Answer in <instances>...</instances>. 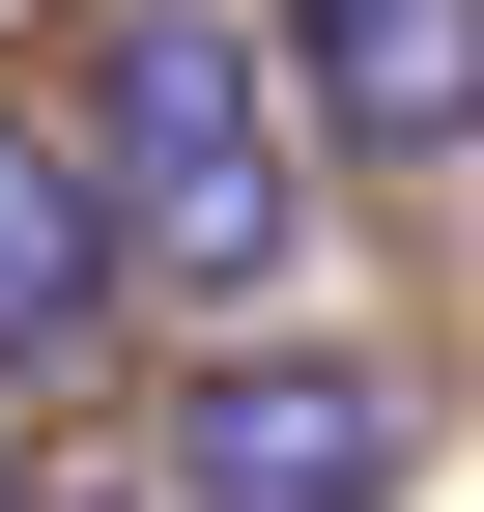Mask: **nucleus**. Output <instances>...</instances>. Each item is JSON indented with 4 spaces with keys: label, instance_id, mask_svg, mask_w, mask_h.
Here are the masks:
<instances>
[{
    "label": "nucleus",
    "instance_id": "1",
    "mask_svg": "<svg viewBox=\"0 0 484 512\" xmlns=\"http://www.w3.org/2000/svg\"><path fill=\"white\" fill-rule=\"evenodd\" d=\"M86 171H114V256H143V285H285V200H314L285 57L228 29V0H114V57H86Z\"/></svg>",
    "mask_w": 484,
    "mask_h": 512
},
{
    "label": "nucleus",
    "instance_id": "2",
    "mask_svg": "<svg viewBox=\"0 0 484 512\" xmlns=\"http://www.w3.org/2000/svg\"><path fill=\"white\" fill-rule=\"evenodd\" d=\"M399 456H428V399H399L371 342H228L200 399H171V484L200 512H399Z\"/></svg>",
    "mask_w": 484,
    "mask_h": 512
},
{
    "label": "nucleus",
    "instance_id": "3",
    "mask_svg": "<svg viewBox=\"0 0 484 512\" xmlns=\"http://www.w3.org/2000/svg\"><path fill=\"white\" fill-rule=\"evenodd\" d=\"M114 171H86V114H0V370H86L114 342Z\"/></svg>",
    "mask_w": 484,
    "mask_h": 512
},
{
    "label": "nucleus",
    "instance_id": "4",
    "mask_svg": "<svg viewBox=\"0 0 484 512\" xmlns=\"http://www.w3.org/2000/svg\"><path fill=\"white\" fill-rule=\"evenodd\" d=\"M285 86L428 171V143H484V0H285Z\"/></svg>",
    "mask_w": 484,
    "mask_h": 512
},
{
    "label": "nucleus",
    "instance_id": "5",
    "mask_svg": "<svg viewBox=\"0 0 484 512\" xmlns=\"http://www.w3.org/2000/svg\"><path fill=\"white\" fill-rule=\"evenodd\" d=\"M0 512H29V484H0Z\"/></svg>",
    "mask_w": 484,
    "mask_h": 512
}]
</instances>
